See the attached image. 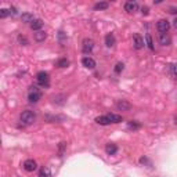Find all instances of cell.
<instances>
[{
  "label": "cell",
  "instance_id": "1",
  "mask_svg": "<svg viewBox=\"0 0 177 177\" xmlns=\"http://www.w3.org/2000/svg\"><path fill=\"white\" fill-rule=\"evenodd\" d=\"M20 119H21V122H22L24 125H32L33 122L36 121V114H35L33 111L26 109V111H24L22 114H21Z\"/></svg>",
  "mask_w": 177,
  "mask_h": 177
},
{
  "label": "cell",
  "instance_id": "2",
  "mask_svg": "<svg viewBox=\"0 0 177 177\" xmlns=\"http://www.w3.org/2000/svg\"><path fill=\"white\" fill-rule=\"evenodd\" d=\"M36 80H37V83H39V86H42V87H49L50 86V75L47 72H44V71L37 72Z\"/></svg>",
  "mask_w": 177,
  "mask_h": 177
},
{
  "label": "cell",
  "instance_id": "3",
  "mask_svg": "<svg viewBox=\"0 0 177 177\" xmlns=\"http://www.w3.org/2000/svg\"><path fill=\"white\" fill-rule=\"evenodd\" d=\"M42 98V93L36 86H31L29 87V93H28V100L29 102H37Z\"/></svg>",
  "mask_w": 177,
  "mask_h": 177
},
{
  "label": "cell",
  "instance_id": "4",
  "mask_svg": "<svg viewBox=\"0 0 177 177\" xmlns=\"http://www.w3.org/2000/svg\"><path fill=\"white\" fill-rule=\"evenodd\" d=\"M133 44H134V49H137V50L143 49L145 44L144 37L141 36L140 33H134V35H133Z\"/></svg>",
  "mask_w": 177,
  "mask_h": 177
},
{
  "label": "cell",
  "instance_id": "5",
  "mask_svg": "<svg viewBox=\"0 0 177 177\" xmlns=\"http://www.w3.org/2000/svg\"><path fill=\"white\" fill-rule=\"evenodd\" d=\"M169 28H170V24H169V21H167V20H159V21H158L156 29L159 31L161 33H167Z\"/></svg>",
  "mask_w": 177,
  "mask_h": 177
},
{
  "label": "cell",
  "instance_id": "6",
  "mask_svg": "<svg viewBox=\"0 0 177 177\" xmlns=\"http://www.w3.org/2000/svg\"><path fill=\"white\" fill-rule=\"evenodd\" d=\"M138 10V3L137 2H133V0H129L125 3V11H127L129 14L134 13V11Z\"/></svg>",
  "mask_w": 177,
  "mask_h": 177
},
{
  "label": "cell",
  "instance_id": "7",
  "mask_svg": "<svg viewBox=\"0 0 177 177\" xmlns=\"http://www.w3.org/2000/svg\"><path fill=\"white\" fill-rule=\"evenodd\" d=\"M36 167H37V163H36V161H33V159H26V161L24 162V169H25L26 172L36 170Z\"/></svg>",
  "mask_w": 177,
  "mask_h": 177
},
{
  "label": "cell",
  "instance_id": "8",
  "mask_svg": "<svg viewBox=\"0 0 177 177\" xmlns=\"http://www.w3.org/2000/svg\"><path fill=\"white\" fill-rule=\"evenodd\" d=\"M82 65L85 66V68L94 69L95 68V61L92 58V57H83L82 58Z\"/></svg>",
  "mask_w": 177,
  "mask_h": 177
},
{
  "label": "cell",
  "instance_id": "9",
  "mask_svg": "<svg viewBox=\"0 0 177 177\" xmlns=\"http://www.w3.org/2000/svg\"><path fill=\"white\" fill-rule=\"evenodd\" d=\"M94 49V42L92 39H85L83 40V51L87 54V53H92Z\"/></svg>",
  "mask_w": 177,
  "mask_h": 177
},
{
  "label": "cell",
  "instance_id": "10",
  "mask_svg": "<svg viewBox=\"0 0 177 177\" xmlns=\"http://www.w3.org/2000/svg\"><path fill=\"white\" fill-rule=\"evenodd\" d=\"M158 39H159V43H161L162 46H169L172 42L170 36H169L167 33H159V37H158Z\"/></svg>",
  "mask_w": 177,
  "mask_h": 177
},
{
  "label": "cell",
  "instance_id": "11",
  "mask_svg": "<svg viewBox=\"0 0 177 177\" xmlns=\"http://www.w3.org/2000/svg\"><path fill=\"white\" fill-rule=\"evenodd\" d=\"M116 108H118L119 111H129V109L131 108V105L129 104L127 101H125V100H121V101L116 102Z\"/></svg>",
  "mask_w": 177,
  "mask_h": 177
},
{
  "label": "cell",
  "instance_id": "12",
  "mask_svg": "<svg viewBox=\"0 0 177 177\" xmlns=\"http://www.w3.org/2000/svg\"><path fill=\"white\" fill-rule=\"evenodd\" d=\"M95 122L98 123V125H102V126H107V125H111V121L107 115H101V116H97L95 118Z\"/></svg>",
  "mask_w": 177,
  "mask_h": 177
},
{
  "label": "cell",
  "instance_id": "13",
  "mask_svg": "<svg viewBox=\"0 0 177 177\" xmlns=\"http://www.w3.org/2000/svg\"><path fill=\"white\" fill-rule=\"evenodd\" d=\"M116 151H118V147H116L115 144H112V143H109V144L105 145V152H107L108 155L116 154Z\"/></svg>",
  "mask_w": 177,
  "mask_h": 177
},
{
  "label": "cell",
  "instance_id": "14",
  "mask_svg": "<svg viewBox=\"0 0 177 177\" xmlns=\"http://www.w3.org/2000/svg\"><path fill=\"white\" fill-rule=\"evenodd\" d=\"M21 20H22V22L32 24L33 21H35V17H33V14H31V13H24L22 15H21Z\"/></svg>",
  "mask_w": 177,
  "mask_h": 177
},
{
  "label": "cell",
  "instance_id": "15",
  "mask_svg": "<svg viewBox=\"0 0 177 177\" xmlns=\"http://www.w3.org/2000/svg\"><path fill=\"white\" fill-rule=\"evenodd\" d=\"M109 7V3L108 2H98V3L94 4V10L98 11V10H107Z\"/></svg>",
  "mask_w": 177,
  "mask_h": 177
},
{
  "label": "cell",
  "instance_id": "16",
  "mask_svg": "<svg viewBox=\"0 0 177 177\" xmlns=\"http://www.w3.org/2000/svg\"><path fill=\"white\" fill-rule=\"evenodd\" d=\"M115 44V36L112 33H108L107 36H105V46L107 47H112Z\"/></svg>",
  "mask_w": 177,
  "mask_h": 177
},
{
  "label": "cell",
  "instance_id": "17",
  "mask_svg": "<svg viewBox=\"0 0 177 177\" xmlns=\"http://www.w3.org/2000/svg\"><path fill=\"white\" fill-rule=\"evenodd\" d=\"M43 26V21L42 20H35L32 24H31V28H32L33 31H36V32H39L40 29H42Z\"/></svg>",
  "mask_w": 177,
  "mask_h": 177
},
{
  "label": "cell",
  "instance_id": "18",
  "mask_svg": "<svg viewBox=\"0 0 177 177\" xmlns=\"http://www.w3.org/2000/svg\"><path fill=\"white\" fill-rule=\"evenodd\" d=\"M46 37H47V35H46V32H43V31H39V32L35 33V40H36V42H44Z\"/></svg>",
  "mask_w": 177,
  "mask_h": 177
},
{
  "label": "cell",
  "instance_id": "19",
  "mask_svg": "<svg viewBox=\"0 0 177 177\" xmlns=\"http://www.w3.org/2000/svg\"><path fill=\"white\" fill-rule=\"evenodd\" d=\"M107 116L109 118L111 123H119V122H122V116H121V115H116V114H108Z\"/></svg>",
  "mask_w": 177,
  "mask_h": 177
},
{
  "label": "cell",
  "instance_id": "20",
  "mask_svg": "<svg viewBox=\"0 0 177 177\" xmlns=\"http://www.w3.org/2000/svg\"><path fill=\"white\" fill-rule=\"evenodd\" d=\"M39 177H51V172H50L49 167L43 166L39 172Z\"/></svg>",
  "mask_w": 177,
  "mask_h": 177
},
{
  "label": "cell",
  "instance_id": "21",
  "mask_svg": "<svg viewBox=\"0 0 177 177\" xmlns=\"http://www.w3.org/2000/svg\"><path fill=\"white\" fill-rule=\"evenodd\" d=\"M145 43H147V46L150 50H154V42H152V37L150 33H147L145 35Z\"/></svg>",
  "mask_w": 177,
  "mask_h": 177
},
{
  "label": "cell",
  "instance_id": "22",
  "mask_svg": "<svg viewBox=\"0 0 177 177\" xmlns=\"http://www.w3.org/2000/svg\"><path fill=\"white\" fill-rule=\"evenodd\" d=\"M69 65V61L66 58H60L58 61H57V66H60V68H65V66Z\"/></svg>",
  "mask_w": 177,
  "mask_h": 177
},
{
  "label": "cell",
  "instance_id": "23",
  "mask_svg": "<svg viewBox=\"0 0 177 177\" xmlns=\"http://www.w3.org/2000/svg\"><path fill=\"white\" fill-rule=\"evenodd\" d=\"M127 126H129V129H133V130H137V129H140V127H141L140 123H137V122H134V121L129 122Z\"/></svg>",
  "mask_w": 177,
  "mask_h": 177
},
{
  "label": "cell",
  "instance_id": "24",
  "mask_svg": "<svg viewBox=\"0 0 177 177\" xmlns=\"http://www.w3.org/2000/svg\"><path fill=\"white\" fill-rule=\"evenodd\" d=\"M123 68H125V65H123L122 63H118L116 65H115V72H116V73H121L122 71H123Z\"/></svg>",
  "mask_w": 177,
  "mask_h": 177
},
{
  "label": "cell",
  "instance_id": "25",
  "mask_svg": "<svg viewBox=\"0 0 177 177\" xmlns=\"http://www.w3.org/2000/svg\"><path fill=\"white\" fill-rule=\"evenodd\" d=\"M8 14H10V10H7V8H2V10H0V18H6Z\"/></svg>",
  "mask_w": 177,
  "mask_h": 177
},
{
  "label": "cell",
  "instance_id": "26",
  "mask_svg": "<svg viewBox=\"0 0 177 177\" xmlns=\"http://www.w3.org/2000/svg\"><path fill=\"white\" fill-rule=\"evenodd\" d=\"M170 72H172V75H173L174 78H177V64L170 65Z\"/></svg>",
  "mask_w": 177,
  "mask_h": 177
},
{
  "label": "cell",
  "instance_id": "27",
  "mask_svg": "<svg viewBox=\"0 0 177 177\" xmlns=\"http://www.w3.org/2000/svg\"><path fill=\"white\" fill-rule=\"evenodd\" d=\"M18 42H20L21 44H24V46H26V44H28V39H26L25 36H22V35H20V36H18Z\"/></svg>",
  "mask_w": 177,
  "mask_h": 177
},
{
  "label": "cell",
  "instance_id": "28",
  "mask_svg": "<svg viewBox=\"0 0 177 177\" xmlns=\"http://www.w3.org/2000/svg\"><path fill=\"white\" fill-rule=\"evenodd\" d=\"M65 143H60V156L63 155V152H64V148H65Z\"/></svg>",
  "mask_w": 177,
  "mask_h": 177
},
{
  "label": "cell",
  "instance_id": "29",
  "mask_svg": "<svg viewBox=\"0 0 177 177\" xmlns=\"http://www.w3.org/2000/svg\"><path fill=\"white\" fill-rule=\"evenodd\" d=\"M10 14H11V15H17V10H15V7H10Z\"/></svg>",
  "mask_w": 177,
  "mask_h": 177
},
{
  "label": "cell",
  "instance_id": "30",
  "mask_svg": "<svg viewBox=\"0 0 177 177\" xmlns=\"http://www.w3.org/2000/svg\"><path fill=\"white\" fill-rule=\"evenodd\" d=\"M148 11H150V10H148V7H143V10H141V13L144 14V15H148Z\"/></svg>",
  "mask_w": 177,
  "mask_h": 177
},
{
  "label": "cell",
  "instance_id": "31",
  "mask_svg": "<svg viewBox=\"0 0 177 177\" xmlns=\"http://www.w3.org/2000/svg\"><path fill=\"white\" fill-rule=\"evenodd\" d=\"M169 13H172V14H177V8H174V7H172L170 8V11Z\"/></svg>",
  "mask_w": 177,
  "mask_h": 177
},
{
  "label": "cell",
  "instance_id": "32",
  "mask_svg": "<svg viewBox=\"0 0 177 177\" xmlns=\"http://www.w3.org/2000/svg\"><path fill=\"white\" fill-rule=\"evenodd\" d=\"M58 37H60V39H61V40H63L64 37H65V35H64V32H60V33H58Z\"/></svg>",
  "mask_w": 177,
  "mask_h": 177
},
{
  "label": "cell",
  "instance_id": "33",
  "mask_svg": "<svg viewBox=\"0 0 177 177\" xmlns=\"http://www.w3.org/2000/svg\"><path fill=\"white\" fill-rule=\"evenodd\" d=\"M173 25H174V28H176V29H177V17H176V18H174V21H173Z\"/></svg>",
  "mask_w": 177,
  "mask_h": 177
},
{
  "label": "cell",
  "instance_id": "34",
  "mask_svg": "<svg viewBox=\"0 0 177 177\" xmlns=\"http://www.w3.org/2000/svg\"><path fill=\"white\" fill-rule=\"evenodd\" d=\"M174 123H176V125H177V115H176V116H174Z\"/></svg>",
  "mask_w": 177,
  "mask_h": 177
}]
</instances>
